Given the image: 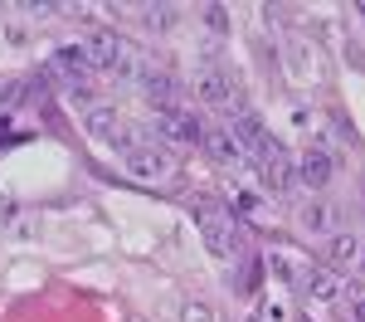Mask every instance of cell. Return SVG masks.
Listing matches in <instances>:
<instances>
[{"label":"cell","instance_id":"19","mask_svg":"<svg viewBox=\"0 0 365 322\" xmlns=\"http://www.w3.org/2000/svg\"><path fill=\"white\" fill-rule=\"evenodd\" d=\"M351 318L365 322V293H356V303H351Z\"/></svg>","mask_w":365,"mask_h":322},{"label":"cell","instance_id":"2","mask_svg":"<svg viewBox=\"0 0 365 322\" xmlns=\"http://www.w3.org/2000/svg\"><path fill=\"white\" fill-rule=\"evenodd\" d=\"M44 74H49V79H58L68 93H83L93 64H88L83 44H63V49H54V59H49V69H44Z\"/></svg>","mask_w":365,"mask_h":322},{"label":"cell","instance_id":"4","mask_svg":"<svg viewBox=\"0 0 365 322\" xmlns=\"http://www.w3.org/2000/svg\"><path fill=\"white\" fill-rule=\"evenodd\" d=\"M253 161H258V181H263L273 196L292 186V156H287V146H282V142H273V137H268V146H263Z\"/></svg>","mask_w":365,"mask_h":322},{"label":"cell","instance_id":"11","mask_svg":"<svg viewBox=\"0 0 365 322\" xmlns=\"http://www.w3.org/2000/svg\"><path fill=\"white\" fill-rule=\"evenodd\" d=\"M205 249L215 254V259H234L239 254V234H234V225H225V220H215V225H205Z\"/></svg>","mask_w":365,"mask_h":322},{"label":"cell","instance_id":"20","mask_svg":"<svg viewBox=\"0 0 365 322\" xmlns=\"http://www.w3.org/2000/svg\"><path fill=\"white\" fill-rule=\"evenodd\" d=\"M356 15H365V0H361V5H356Z\"/></svg>","mask_w":365,"mask_h":322},{"label":"cell","instance_id":"6","mask_svg":"<svg viewBox=\"0 0 365 322\" xmlns=\"http://www.w3.org/2000/svg\"><path fill=\"white\" fill-rule=\"evenodd\" d=\"M292 176H297L302 186H312V191H322V186L336 176V161H331V151H322V146H307V151L297 156Z\"/></svg>","mask_w":365,"mask_h":322},{"label":"cell","instance_id":"3","mask_svg":"<svg viewBox=\"0 0 365 322\" xmlns=\"http://www.w3.org/2000/svg\"><path fill=\"white\" fill-rule=\"evenodd\" d=\"M156 132L175 146H205V122L195 113H185V108H166V113H156Z\"/></svg>","mask_w":365,"mask_h":322},{"label":"cell","instance_id":"17","mask_svg":"<svg viewBox=\"0 0 365 322\" xmlns=\"http://www.w3.org/2000/svg\"><path fill=\"white\" fill-rule=\"evenodd\" d=\"M180 322H215V308L210 303H185L180 308Z\"/></svg>","mask_w":365,"mask_h":322},{"label":"cell","instance_id":"13","mask_svg":"<svg viewBox=\"0 0 365 322\" xmlns=\"http://www.w3.org/2000/svg\"><path fill=\"white\" fill-rule=\"evenodd\" d=\"M322 259L331 263V268H351V263L361 259V244H356V234H331V239H327V249H322Z\"/></svg>","mask_w":365,"mask_h":322},{"label":"cell","instance_id":"7","mask_svg":"<svg viewBox=\"0 0 365 322\" xmlns=\"http://www.w3.org/2000/svg\"><path fill=\"white\" fill-rule=\"evenodd\" d=\"M137 84H141V93H146V103H156V113L175 108V79H170L166 69H156V64H141Z\"/></svg>","mask_w":365,"mask_h":322},{"label":"cell","instance_id":"15","mask_svg":"<svg viewBox=\"0 0 365 322\" xmlns=\"http://www.w3.org/2000/svg\"><path fill=\"white\" fill-rule=\"evenodd\" d=\"M331 220H336V210H331V205H307V210H302V225H307L312 234L331 230Z\"/></svg>","mask_w":365,"mask_h":322},{"label":"cell","instance_id":"5","mask_svg":"<svg viewBox=\"0 0 365 322\" xmlns=\"http://www.w3.org/2000/svg\"><path fill=\"white\" fill-rule=\"evenodd\" d=\"M170 171H175V161L156 146H132L127 151V176H137V181H166Z\"/></svg>","mask_w":365,"mask_h":322},{"label":"cell","instance_id":"18","mask_svg":"<svg viewBox=\"0 0 365 322\" xmlns=\"http://www.w3.org/2000/svg\"><path fill=\"white\" fill-rule=\"evenodd\" d=\"M205 25L215 29V34H225V29H229V10H225V5H205Z\"/></svg>","mask_w":365,"mask_h":322},{"label":"cell","instance_id":"16","mask_svg":"<svg viewBox=\"0 0 365 322\" xmlns=\"http://www.w3.org/2000/svg\"><path fill=\"white\" fill-rule=\"evenodd\" d=\"M146 25L151 29H170L175 25V10H170V5H151V10H146Z\"/></svg>","mask_w":365,"mask_h":322},{"label":"cell","instance_id":"1","mask_svg":"<svg viewBox=\"0 0 365 322\" xmlns=\"http://www.w3.org/2000/svg\"><path fill=\"white\" fill-rule=\"evenodd\" d=\"M83 54L93 69H113V74H127L132 69V49H127V39L113 34V29H93L83 39Z\"/></svg>","mask_w":365,"mask_h":322},{"label":"cell","instance_id":"9","mask_svg":"<svg viewBox=\"0 0 365 322\" xmlns=\"http://www.w3.org/2000/svg\"><path fill=\"white\" fill-rule=\"evenodd\" d=\"M83 132H88V137H98V142H117V146L132 142V137L122 132V117H117L113 108H93V113L83 117Z\"/></svg>","mask_w":365,"mask_h":322},{"label":"cell","instance_id":"21","mask_svg":"<svg viewBox=\"0 0 365 322\" xmlns=\"http://www.w3.org/2000/svg\"><path fill=\"white\" fill-rule=\"evenodd\" d=\"M361 268H365V244H361Z\"/></svg>","mask_w":365,"mask_h":322},{"label":"cell","instance_id":"12","mask_svg":"<svg viewBox=\"0 0 365 322\" xmlns=\"http://www.w3.org/2000/svg\"><path fill=\"white\" fill-rule=\"evenodd\" d=\"M205 151H210L220 166H239V161H244V151H239L234 137H229V127H215V132L205 127Z\"/></svg>","mask_w":365,"mask_h":322},{"label":"cell","instance_id":"10","mask_svg":"<svg viewBox=\"0 0 365 322\" xmlns=\"http://www.w3.org/2000/svg\"><path fill=\"white\" fill-rule=\"evenodd\" d=\"M229 137L239 142V151H244V156H258V151L268 146V132H263V122H258L253 113H239V117H234V122H229Z\"/></svg>","mask_w":365,"mask_h":322},{"label":"cell","instance_id":"8","mask_svg":"<svg viewBox=\"0 0 365 322\" xmlns=\"http://www.w3.org/2000/svg\"><path fill=\"white\" fill-rule=\"evenodd\" d=\"M234 93H239V84H234L229 74H220V69L195 74V98H200V103H210V108H229V103H234Z\"/></svg>","mask_w":365,"mask_h":322},{"label":"cell","instance_id":"14","mask_svg":"<svg viewBox=\"0 0 365 322\" xmlns=\"http://www.w3.org/2000/svg\"><path fill=\"white\" fill-rule=\"evenodd\" d=\"M292 278H297V288H302V293L322 298V303H327V298H336V288H341V283L331 278V273H327V268H297Z\"/></svg>","mask_w":365,"mask_h":322}]
</instances>
